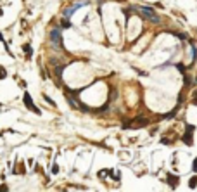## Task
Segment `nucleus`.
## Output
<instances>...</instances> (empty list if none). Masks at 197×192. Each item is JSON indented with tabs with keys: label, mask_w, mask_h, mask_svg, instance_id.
Returning a JSON list of instances; mask_svg holds the SVG:
<instances>
[{
	"label": "nucleus",
	"mask_w": 197,
	"mask_h": 192,
	"mask_svg": "<svg viewBox=\"0 0 197 192\" xmlns=\"http://www.w3.org/2000/svg\"><path fill=\"white\" fill-rule=\"evenodd\" d=\"M194 132H195V126H194V125H187L185 133H183V137H181L183 144H187L188 147L194 145Z\"/></svg>",
	"instance_id": "nucleus-1"
},
{
	"label": "nucleus",
	"mask_w": 197,
	"mask_h": 192,
	"mask_svg": "<svg viewBox=\"0 0 197 192\" xmlns=\"http://www.w3.org/2000/svg\"><path fill=\"white\" fill-rule=\"evenodd\" d=\"M50 42L55 45V48H62L64 47L62 33H61V30H52V31H50Z\"/></svg>",
	"instance_id": "nucleus-2"
},
{
	"label": "nucleus",
	"mask_w": 197,
	"mask_h": 192,
	"mask_svg": "<svg viewBox=\"0 0 197 192\" xmlns=\"http://www.w3.org/2000/svg\"><path fill=\"white\" fill-rule=\"evenodd\" d=\"M86 4H88V0H78V2H75V4H73V5L71 7H68V9H64V17H69L71 14H73V12L75 11H78V9H81V7H85Z\"/></svg>",
	"instance_id": "nucleus-3"
},
{
	"label": "nucleus",
	"mask_w": 197,
	"mask_h": 192,
	"mask_svg": "<svg viewBox=\"0 0 197 192\" xmlns=\"http://www.w3.org/2000/svg\"><path fill=\"white\" fill-rule=\"evenodd\" d=\"M23 101H24V106H26L31 112H35V114H38V116L42 114V111H40V109H38V107L33 104V99H31V95H30L28 92H24V97H23Z\"/></svg>",
	"instance_id": "nucleus-4"
},
{
	"label": "nucleus",
	"mask_w": 197,
	"mask_h": 192,
	"mask_svg": "<svg viewBox=\"0 0 197 192\" xmlns=\"http://www.w3.org/2000/svg\"><path fill=\"white\" fill-rule=\"evenodd\" d=\"M139 12L142 14L144 17H147V19H150L152 23H157L159 19H157V16H156V12L152 11V9H149V7H140Z\"/></svg>",
	"instance_id": "nucleus-5"
},
{
	"label": "nucleus",
	"mask_w": 197,
	"mask_h": 192,
	"mask_svg": "<svg viewBox=\"0 0 197 192\" xmlns=\"http://www.w3.org/2000/svg\"><path fill=\"white\" fill-rule=\"evenodd\" d=\"M166 180H168V185H170L171 189H176V187H178V183H180V178H178L176 175H173V173H168Z\"/></svg>",
	"instance_id": "nucleus-6"
},
{
	"label": "nucleus",
	"mask_w": 197,
	"mask_h": 192,
	"mask_svg": "<svg viewBox=\"0 0 197 192\" xmlns=\"http://www.w3.org/2000/svg\"><path fill=\"white\" fill-rule=\"evenodd\" d=\"M23 50H24V54H26L28 57H31L33 50H31V45H30V43H26V45H23Z\"/></svg>",
	"instance_id": "nucleus-7"
},
{
	"label": "nucleus",
	"mask_w": 197,
	"mask_h": 192,
	"mask_svg": "<svg viewBox=\"0 0 197 192\" xmlns=\"http://www.w3.org/2000/svg\"><path fill=\"white\" fill-rule=\"evenodd\" d=\"M195 185H197V176H192L190 180H188V187L190 189H195Z\"/></svg>",
	"instance_id": "nucleus-8"
},
{
	"label": "nucleus",
	"mask_w": 197,
	"mask_h": 192,
	"mask_svg": "<svg viewBox=\"0 0 197 192\" xmlns=\"http://www.w3.org/2000/svg\"><path fill=\"white\" fill-rule=\"evenodd\" d=\"M5 76H7V71H5V68H4V66H0V80H4Z\"/></svg>",
	"instance_id": "nucleus-9"
},
{
	"label": "nucleus",
	"mask_w": 197,
	"mask_h": 192,
	"mask_svg": "<svg viewBox=\"0 0 197 192\" xmlns=\"http://www.w3.org/2000/svg\"><path fill=\"white\" fill-rule=\"evenodd\" d=\"M61 26H62V28H69V26H71V23L68 21V19H62V21H61Z\"/></svg>",
	"instance_id": "nucleus-10"
},
{
	"label": "nucleus",
	"mask_w": 197,
	"mask_h": 192,
	"mask_svg": "<svg viewBox=\"0 0 197 192\" xmlns=\"http://www.w3.org/2000/svg\"><path fill=\"white\" fill-rule=\"evenodd\" d=\"M43 99H45V101H47V102H48V104H50L52 107H55V102H54V101H52V99H50L48 95H43Z\"/></svg>",
	"instance_id": "nucleus-11"
},
{
	"label": "nucleus",
	"mask_w": 197,
	"mask_h": 192,
	"mask_svg": "<svg viewBox=\"0 0 197 192\" xmlns=\"http://www.w3.org/2000/svg\"><path fill=\"white\" fill-rule=\"evenodd\" d=\"M17 170H19L17 173H21V175H24V173H26V171H24V165H23V163L19 165V168H17Z\"/></svg>",
	"instance_id": "nucleus-12"
},
{
	"label": "nucleus",
	"mask_w": 197,
	"mask_h": 192,
	"mask_svg": "<svg viewBox=\"0 0 197 192\" xmlns=\"http://www.w3.org/2000/svg\"><path fill=\"white\" fill-rule=\"evenodd\" d=\"M192 104H195L197 106V90L194 92V95H192Z\"/></svg>",
	"instance_id": "nucleus-13"
},
{
	"label": "nucleus",
	"mask_w": 197,
	"mask_h": 192,
	"mask_svg": "<svg viewBox=\"0 0 197 192\" xmlns=\"http://www.w3.org/2000/svg\"><path fill=\"white\" fill-rule=\"evenodd\" d=\"M192 171H195L197 173V158L194 159V163H192Z\"/></svg>",
	"instance_id": "nucleus-14"
},
{
	"label": "nucleus",
	"mask_w": 197,
	"mask_h": 192,
	"mask_svg": "<svg viewBox=\"0 0 197 192\" xmlns=\"http://www.w3.org/2000/svg\"><path fill=\"white\" fill-rule=\"evenodd\" d=\"M52 173H54V175H57V173H59V166H57V165L52 166Z\"/></svg>",
	"instance_id": "nucleus-15"
},
{
	"label": "nucleus",
	"mask_w": 197,
	"mask_h": 192,
	"mask_svg": "<svg viewBox=\"0 0 197 192\" xmlns=\"http://www.w3.org/2000/svg\"><path fill=\"white\" fill-rule=\"evenodd\" d=\"M7 190H9V187L2 183V185H0V192H7Z\"/></svg>",
	"instance_id": "nucleus-16"
},
{
	"label": "nucleus",
	"mask_w": 197,
	"mask_h": 192,
	"mask_svg": "<svg viewBox=\"0 0 197 192\" xmlns=\"http://www.w3.org/2000/svg\"><path fill=\"white\" fill-rule=\"evenodd\" d=\"M0 42H4V37H2V33H0Z\"/></svg>",
	"instance_id": "nucleus-17"
},
{
	"label": "nucleus",
	"mask_w": 197,
	"mask_h": 192,
	"mask_svg": "<svg viewBox=\"0 0 197 192\" xmlns=\"http://www.w3.org/2000/svg\"><path fill=\"white\" fill-rule=\"evenodd\" d=\"M2 14H4V12H2V9H0V16H2Z\"/></svg>",
	"instance_id": "nucleus-18"
},
{
	"label": "nucleus",
	"mask_w": 197,
	"mask_h": 192,
	"mask_svg": "<svg viewBox=\"0 0 197 192\" xmlns=\"http://www.w3.org/2000/svg\"><path fill=\"white\" fill-rule=\"evenodd\" d=\"M195 187H197V185H195Z\"/></svg>",
	"instance_id": "nucleus-19"
}]
</instances>
